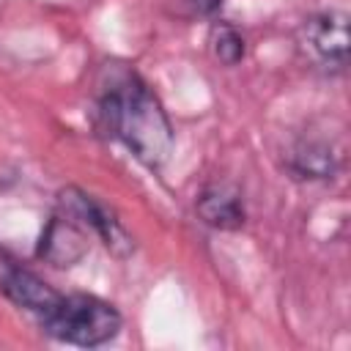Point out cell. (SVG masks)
<instances>
[{
	"label": "cell",
	"mask_w": 351,
	"mask_h": 351,
	"mask_svg": "<svg viewBox=\"0 0 351 351\" xmlns=\"http://www.w3.org/2000/svg\"><path fill=\"white\" fill-rule=\"evenodd\" d=\"M36 318L44 335L52 340L82 348H96L115 340L123 324L121 313L110 302L90 293H58V299Z\"/></svg>",
	"instance_id": "2"
},
{
	"label": "cell",
	"mask_w": 351,
	"mask_h": 351,
	"mask_svg": "<svg viewBox=\"0 0 351 351\" xmlns=\"http://www.w3.org/2000/svg\"><path fill=\"white\" fill-rule=\"evenodd\" d=\"M208 47L211 55L222 63V66H239L247 55V41L239 33V27H233L230 22H214L208 30Z\"/></svg>",
	"instance_id": "9"
},
{
	"label": "cell",
	"mask_w": 351,
	"mask_h": 351,
	"mask_svg": "<svg viewBox=\"0 0 351 351\" xmlns=\"http://www.w3.org/2000/svg\"><path fill=\"white\" fill-rule=\"evenodd\" d=\"M197 14H203V16H211V14H217L219 8H222V3L225 0H186Z\"/></svg>",
	"instance_id": "10"
},
{
	"label": "cell",
	"mask_w": 351,
	"mask_h": 351,
	"mask_svg": "<svg viewBox=\"0 0 351 351\" xmlns=\"http://www.w3.org/2000/svg\"><path fill=\"white\" fill-rule=\"evenodd\" d=\"M0 293L33 315H41L58 299V291L16 261L5 247H0Z\"/></svg>",
	"instance_id": "5"
},
{
	"label": "cell",
	"mask_w": 351,
	"mask_h": 351,
	"mask_svg": "<svg viewBox=\"0 0 351 351\" xmlns=\"http://www.w3.org/2000/svg\"><path fill=\"white\" fill-rule=\"evenodd\" d=\"M88 250H90L88 230L80 222H74L71 217L55 211L38 239L36 255L55 269H71L88 255Z\"/></svg>",
	"instance_id": "6"
},
{
	"label": "cell",
	"mask_w": 351,
	"mask_h": 351,
	"mask_svg": "<svg viewBox=\"0 0 351 351\" xmlns=\"http://www.w3.org/2000/svg\"><path fill=\"white\" fill-rule=\"evenodd\" d=\"M299 47L326 74H340L348 66V16L343 11H318L299 27Z\"/></svg>",
	"instance_id": "4"
},
{
	"label": "cell",
	"mask_w": 351,
	"mask_h": 351,
	"mask_svg": "<svg viewBox=\"0 0 351 351\" xmlns=\"http://www.w3.org/2000/svg\"><path fill=\"white\" fill-rule=\"evenodd\" d=\"M55 211L71 217L74 222H80L88 233L99 236V241L118 258H126L134 252V241L132 236L126 233V228L118 222V217L101 206L93 195H88L85 189L80 186H66L58 192L55 197Z\"/></svg>",
	"instance_id": "3"
},
{
	"label": "cell",
	"mask_w": 351,
	"mask_h": 351,
	"mask_svg": "<svg viewBox=\"0 0 351 351\" xmlns=\"http://www.w3.org/2000/svg\"><path fill=\"white\" fill-rule=\"evenodd\" d=\"M96 126L154 173L167 165L176 145V132L162 101L148 82L126 66L104 69L96 93Z\"/></svg>",
	"instance_id": "1"
},
{
	"label": "cell",
	"mask_w": 351,
	"mask_h": 351,
	"mask_svg": "<svg viewBox=\"0 0 351 351\" xmlns=\"http://www.w3.org/2000/svg\"><path fill=\"white\" fill-rule=\"evenodd\" d=\"M288 170L296 178L326 181L337 173V154L324 140H302L288 154Z\"/></svg>",
	"instance_id": "8"
},
{
	"label": "cell",
	"mask_w": 351,
	"mask_h": 351,
	"mask_svg": "<svg viewBox=\"0 0 351 351\" xmlns=\"http://www.w3.org/2000/svg\"><path fill=\"white\" fill-rule=\"evenodd\" d=\"M195 211L200 222L214 230H239L244 228V219H247L241 195L225 184L206 186L195 200Z\"/></svg>",
	"instance_id": "7"
}]
</instances>
